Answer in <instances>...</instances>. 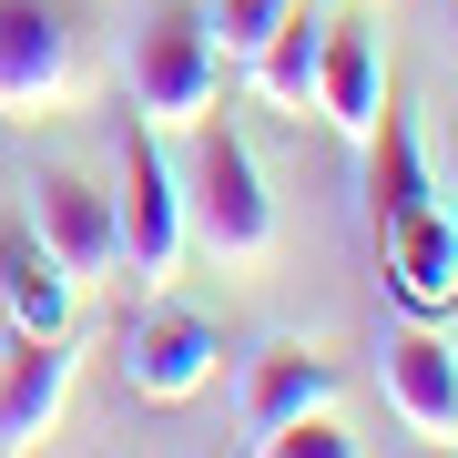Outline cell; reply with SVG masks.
I'll list each match as a JSON object with an SVG mask.
<instances>
[{
    "mask_svg": "<svg viewBox=\"0 0 458 458\" xmlns=\"http://www.w3.org/2000/svg\"><path fill=\"white\" fill-rule=\"evenodd\" d=\"M123 82H132V113L153 132H194L225 92V51H214V21L204 0H164L143 11V31L123 41Z\"/></svg>",
    "mask_w": 458,
    "mask_h": 458,
    "instance_id": "6da1fadb",
    "label": "cell"
},
{
    "mask_svg": "<svg viewBox=\"0 0 458 458\" xmlns=\"http://www.w3.org/2000/svg\"><path fill=\"white\" fill-rule=\"evenodd\" d=\"M183 234H204L214 265H265L276 255V194L234 123H194V174H183Z\"/></svg>",
    "mask_w": 458,
    "mask_h": 458,
    "instance_id": "7a4b0ae2",
    "label": "cell"
},
{
    "mask_svg": "<svg viewBox=\"0 0 458 458\" xmlns=\"http://www.w3.org/2000/svg\"><path fill=\"white\" fill-rule=\"evenodd\" d=\"M82 92H92L82 11L72 0H0V113L41 123V113H72Z\"/></svg>",
    "mask_w": 458,
    "mask_h": 458,
    "instance_id": "3957f363",
    "label": "cell"
},
{
    "mask_svg": "<svg viewBox=\"0 0 458 458\" xmlns=\"http://www.w3.org/2000/svg\"><path fill=\"white\" fill-rule=\"evenodd\" d=\"M113 245L143 285H164L183 265V174L153 153V123L123 132V183H113Z\"/></svg>",
    "mask_w": 458,
    "mask_h": 458,
    "instance_id": "277c9868",
    "label": "cell"
},
{
    "mask_svg": "<svg viewBox=\"0 0 458 458\" xmlns=\"http://www.w3.org/2000/svg\"><path fill=\"white\" fill-rule=\"evenodd\" d=\"M214 367H225V336H214V316H194V306H164V316H143V327H123V387L153 397V408L204 397Z\"/></svg>",
    "mask_w": 458,
    "mask_h": 458,
    "instance_id": "5b68a950",
    "label": "cell"
},
{
    "mask_svg": "<svg viewBox=\"0 0 458 458\" xmlns=\"http://www.w3.org/2000/svg\"><path fill=\"white\" fill-rule=\"evenodd\" d=\"M72 377H82L72 336H11L0 346V448H41L72 408Z\"/></svg>",
    "mask_w": 458,
    "mask_h": 458,
    "instance_id": "8992f818",
    "label": "cell"
},
{
    "mask_svg": "<svg viewBox=\"0 0 458 458\" xmlns=\"http://www.w3.org/2000/svg\"><path fill=\"white\" fill-rule=\"evenodd\" d=\"M31 234L51 245V265H62L72 285H92V276L123 265V245H113V194H92L82 174H41V183H31Z\"/></svg>",
    "mask_w": 458,
    "mask_h": 458,
    "instance_id": "52a82bcc",
    "label": "cell"
},
{
    "mask_svg": "<svg viewBox=\"0 0 458 458\" xmlns=\"http://www.w3.org/2000/svg\"><path fill=\"white\" fill-rule=\"evenodd\" d=\"M377 245H387V295L408 316H448L458 306V214L448 204H418L397 225H377Z\"/></svg>",
    "mask_w": 458,
    "mask_h": 458,
    "instance_id": "ba28073f",
    "label": "cell"
},
{
    "mask_svg": "<svg viewBox=\"0 0 458 458\" xmlns=\"http://www.w3.org/2000/svg\"><path fill=\"white\" fill-rule=\"evenodd\" d=\"M377 377H387V408L408 418L418 438H458V346L428 327V316L387 336V367Z\"/></svg>",
    "mask_w": 458,
    "mask_h": 458,
    "instance_id": "9c48e42d",
    "label": "cell"
},
{
    "mask_svg": "<svg viewBox=\"0 0 458 458\" xmlns=\"http://www.w3.org/2000/svg\"><path fill=\"white\" fill-rule=\"evenodd\" d=\"M72 306H82V285L51 265L31 214H0V316H11L21 336H72Z\"/></svg>",
    "mask_w": 458,
    "mask_h": 458,
    "instance_id": "30bf717a",
    "label": "cell"
},
{
    "mask_svg": "<svg viewBox=\"0 0 458 458\" xmlns=\"http://www.w3.org/2000/svg\"><path fill=\"white\" fill-rule=\"evenodd\" d=\"M327 21H336V11L295 0L276 31H265V41L245 51V62H234V72H245V92L265 102V113H295V123L316 113V62H327Z\"/></svg>",
    "mask_w": 458,
    "mask_h": 458,
    "instance_id": "8fae6325",
    "label": "cell"
},
{
    "mask_svg": "<svg viewBox=\"0 0 458 458\" xmlns=\"http://www.w3.org/2000/svg\"><path fill=\"white\" fill-rule=\"evenodd\" d=\"M377 102H387V62H377V21H327V62H316V113L346 143H367Z\"/></svg>",
    "mask_w": 458,
    "mask_h": 458,
    "instance_id": "7c38bea8",
    "label": "cell"
},
{
    "mask_svg": "<svg viewBox=\"0 0 458 458\" xmlns=\"http://www.w3.org/2000/svg\"><path fill=\"white\" fill-rule=\"evenodd\" d=\"M306 408H336V367L316 357V346H265L255 377H245V448L276 438V428L306 418Z\"/></svg>",
    "mask_w": 458,
    "mask_h": 458,
    "instance_id": "4fadbf2b",
    "label": "cell"
},
{
    "mask_svg": "<svg viewBox=\"0 0 458 458\" xmlns=\"http://www.w3.org/2000/svg\"><path fill=\"white\" fill-rule=\"evenodd\" d=\"M367 194H377V225H397V214L438 204L428 153H418V123L397 113V102H377V123H367Z\"/></svg>",
    "mask_w": 458,
    "mask_h": 458,
    "instance_id": "5bb4252c",
    "label": "cell"
},
{
    "mask_svg": "<svg viewBox=\"0 0 458 458\" xmlns=\"http://www.w3.org/2000/svg\"><path fill=\"white\" fill-rule=\"evenodd\" d=\"M367 438H346L336 408H306V418H285L276 438H255V458H357Z\"/></svg>",
    "mask_w": 458,
    "mask_h": 458,
    "instance_id": "9a60e30c",
    "label": "cell"
},
{
    "mask_svg": "<svg viewBox=\"0 0 458 458\" xmlns=\"http://www.w3.org/2000/svg\"><path fill=\"white\" fill-rule=\"evenodd\" d=\"M448 194H458V153H448Z\"/></svg>",
    "mask_w": 458,
    "mask_h": 458,
    "instance_id": "2e32d148",
    "label": "cell"
},
{
    "mask_svg": "<svg viewBox=\"0 0 458 458\" xmlns=\"http://www.w3.org/2000/svg\"><path fill=\"white\" fill-rule=\"evenodd\" d=\"M0 346H11V336H0Z\"/></svg>",
    "mask_w": 458,
    "mask_h": 458,
    "instance_id": "e0dca14e",
    "label": "cell"
}]
</instances>
